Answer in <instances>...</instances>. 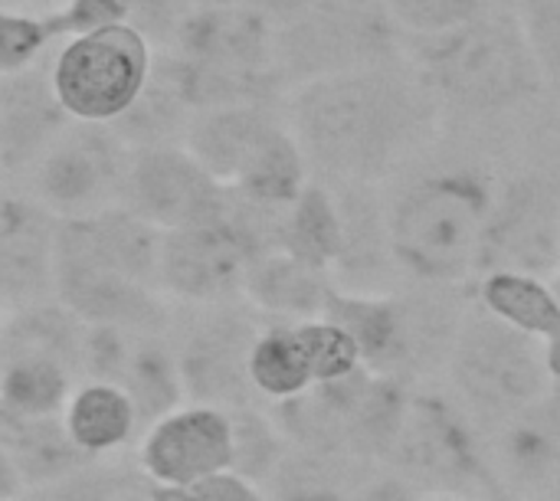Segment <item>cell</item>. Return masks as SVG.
<instances>
[{"instance_id":"cell-48","label":"cell","mask_w":560,"mask_h":501,"mask_svg":"<svg viewBox=\"0 0 560 501\" xmlns=\"http://www.w3.org/2000/svg\"><path fill=\"white\" fill-rule=\"evenodd\" d=\"M505 501H518V499H505Z\"/></svg>"},{"instance_id":"cell-27","label":"cell","mask_w":560,"mask_h":501,"mask_svg":"<svg viewBox=\"0 0 560 501\" xmlns=\"http://www.w3.org/2000/svg\"><path fill=\"white\" fill-rule=\"evenodd\" d=\"M479 305L499 322L538 338L551 341L560 335V302L551 289V279L532 272L495 269L479 282Z\"/></svg>"},{"instance_id":"cell-18","label":"cell","mask_w":560,"mask_h":501,"mask_svg":"<svg viewBox=\"0 0 560 501\" xmlns=\"http://www.w3.org/2000/svg\"><path fill=\"white\" fill-rule=\"evenodd\" d=\"M167 53L220 72L279 75L276 26L246 3H210L187 10L167 43Z\"/></svg>"},{"instance_id":"cell-1","label":"cell","mask_w":560,"mask_h":501,"mask_svg":"<svg viewBox=\"0 0 560 501\" xmlns=\"http://www.w3.org/2000/svg\"><path fill=\"white\" fill-rule=\"evenodd\" d=\"M436 98L400 62L305 82L289 98V128L325 184H374L433 128Z\"/></svg>"},{"instance_id":"cell-23","label":"cell","mask_w":560,"mask_h":501,"mask_svg":"<svg viewBox=\"0 0 560 501\" xmlns=\"http://www.w3.org/2000/svg\"><path fill=\"white\" fill-rule=\"evenodd\" d=\"M331 272H322L282 249L262 253L243 282V302L269 322H308L325 318L328 299L335 292Z\"/></svg>"},{"instance_id":"cell-47","label":"cell","mask_w":560,"mask_h":501,"mask_svg":"<svg viewBox=\"0 0 560 501\" xmlns=\"http://www.w3.org/2000/svg\"><path fill=\"white\" fill-rule=\"evenodd\" d=\"M3 318H7V315H3V308H0V341H3Z\"/></svg>"},{"instance_id":"cell-14","label":"cell","mask_w":560,"mask_h":501,"mask_svg":"<svg viewBox=\"0 0 560 501\" xmlns=\"http://www.w3.org/2000/svg\"><path fill=\"white\" fill-rule=\"evenodd\" d=\"M358 368L361 354L351 335L328 318L266 322L249 354V381L266 407L292 400L315 384L338 381Z\"/></svg>"},{"instance_id":"cell-24","label":"cell","mask_w":560,"mask_h":501,"mask_svg":"<svg viewBox=\"0 0 560 501\" xmlns=\"http://www.w3.org/2000/svg\"><path fill=\"white\" fill-rule=\"evenodd\" d=\"M62 427L75 450L89 459L128 456L141 440L135 404L125 391L102 381H82L75 387L62 410Z\"/></svg>"},{"instance_id":"cell-19","label":"cell","mask_w":560,"mask_h":501,"mask_svg":"<svg viewBox=\"0 0 560 501\" xmlns=\"http://www.w3.org/2000/svg\"><path fill=\"white\" fill-rule=\"evenodd\" d=\"M59 220L30 194L0 184V308L16 312L52 299Z\"/></svg>"},{"instance_id":"cell-32","label":"cell","mask_w":560,"mask_h":501,"mask_svg":"<svg viewBox=\"0 0 560 501\" xmlns=\"http://www.w3.org/2000/svg\"><path fill=\"white\" fill-rule=\"evenodd\" d=\"M404 39H430L469 26L495 10V0H381Z\"/></svg>"},{"instance_id":"cell-25","label":"cell","mask_w":560,"mask_h":501,"mask_svg":"<svg viewBox=\"0 0 560 501\" xmlns=\"http://www.w3.org/2000/svg\"><path fill=\"white\" fill-rule=\"evenodd\" d=\"M348 246V223H345V203L335 194L331 184L312 177L305 190L292 200V207L282 210L279 220V249L331 272L341 266Z\"/></svg>"},{"instance_id":"cell-26","label":"cell","mask_w":560,"mask_h":501,"mask_svg":"<svg viewBox=\"0 0 560 501\" xmlns=\"http://www.w3.org/2000/svg\"><path fill=\"white\" fill-rule=\"evenodd\" d=\"M0 443L10 453L26 489L46 486V482L62 479V476L82 469L85 463H92L69 440L62 417L26 420V417L0 413Z\"/></svg>"},{"instance_id":"cell-22","label":"cell","mask_w":560,"mask_h":501,"mask_svg":"<svg viewBox=\"0 0 560 501\" xmlns=\"http://www.w3.org/2000/svg\"><path fill=\"white\" fill-rule=\"evenodd\" d=\"M282 125L285 118L276 115V105L213 108L190 118L184 148L207 167L213 180L233 190Z\"/></svg>"},{"instance_id":"cell-6","label":"cell","mask_w":560,"mask_h":501,"mask_svg":"<svg viewBox=\"0 0 560 501\" xmlns=\"http://www.w3.org/2000/svg\"><path fill=\"white\" fill-rule=\"evenodd\" d=\"M85 325L56 299L7 312L0 341V413L62 417L82 384Z\"/></svg>"},{"instance_id":"cell-41","label":"cell","mask_w":560,"mask_h":501,"mask_svg":"<svg viewBox=\"0 0 560 501\" xmlns=\"http://www.w3.org/2000/svg\"><path fill=\"white\" fill-rule=\"evenodd\" d=\"M151 501H194L187 489H164V486H151Z\"/></svg>"},{"instance_id":"cell-5","label":"cell","mask_w":560,"mask_h":501,"mask_svg":"<svg viewBox=\"0 0 560 501\" xmlns=\"http://www.w3.org/2000/svg\"><path fill=\"white\" fill-rule=\"evenodd\" d=\"M466 312L459 289L413 286L410 292L374 295L335 289L325 318L351 335L368 371L413 384L450 364Z\"/></svg>"},{"instance_id":"cell-4","label":"cell","mask_w":560,"mask_h":501,"mask_svg":"<svg viewBox=\"0 0 560 501\" xmlns=\"http://www.w3.org/2000/svg\"><path fill=\"white\" fill-rule=\"evenodd\" d=\"M413 72L430 95L469 115H502L545 92L518 16L499 7L482 20L430 39H407Z\"/></svg>"},{"instance_id":"cell-37","label":"cell","mask_w":560,"mask_h":501,"mask_svg":"<svg viewBox=\"0 0 560 501\" xmlns=\"http://www.w3.org/2000/svg\"><path fill=\"white\" fill-rule=\"evenodd\" d=\"M187 492H190L194 501H266L262 489L256 482H249V479H243V476H236L230 469L190 486Z\"/></svg>"},{"instance_id":"cell-20","label":"cell","mask_w":560,"mask_h":501,"mask_svg":"<svg viewBox=\"0 0 560 501\" xmlns=\"http://www.w3.org/2000/svg\"><path fill=\"white\" fill-rule=\"evenodd\" d=\"M560 469V387L495 430L492 473L509 499L548 501Z\"/></svg>"},{"instance_id":"cell-42","label":"cell","mask_w":560,"mask_h":501,"mask_svg":"<svg viewBox=\"0 0 560 501\" xmlns=\"http://www.w3.org/2000/svg\"><path fill=\"white\" fill-rule=\"evenodd\" d=\"M121 501H151V482H144V486H138L135 492H128Z\"/></svg>"},{"instance_id":"cell-3","label":"cell","mask_w":560,"mask_h":501,"mask_svg":"<svg viewBox=\"0 0 560 501\" xmlns=\"http://www.w3.org/2000/svg\"><path fill=\"white\" fill-rule=\"evenodd\" d=\"M495 190L476 164H443L407 180L384 210L394 269L413 286L459 289L482 266Z\"/></svg>"},{"instance_id":"cell-29","label":"cell","mask_w":560,"mask_h":501,"mask_svg":"<svg viewBox=\"0 0 560 501\" xmlns=\"http://www.w3.org/2000/svg\"><path fill=\"white\" fill-rule=\"evenodd\" d=\"M194 112L180 102V95L151 69L148 85L141 89V95L131 102V108L112 121V131L131 148V151H144V148H171V144H184L187 128H190Z\"/></svg>"},{"instance_id":"cell-33","label":"cell","mask_w":560,"mask_h":501,"mask_svg":"<svg viewBox=\"0 0 560 501\" xmlns=\"http://www.w3.org/2000/svg\"><path fill=\"white\" fill-rule=\"evenodd\" d=\"M56 43L49 16L30 13L23 7H0V79L26 72L49 59V46Z\"/></svg>"},{"instance_id":"cell-10","label":"cell","mask_w":560,"mask_h":501,"mask_svg":"<svg viewBox=\"0 0 560 501\" xmlns=\"http://www.w3.org/2000/svg\"><path fill=\"white\" fill-rule=\"evenodd\" d=\"M384 466L427 496L472 499L479 489L502 492L486 446L479 443L476 420L456 397L433 391H413L404 430Z\"/></svg>"},{"instance_id":"cell-9","label":"cell","mask_w":560,"mask_h":501,"mask_svg":"<svg viewBox=\"0 0 560 501\" xmlns=\"http://www.w3.org/2000/svg\"><path fill=\"white\" fill-rule=\"evenodd\" d=\"M259 331L262 318L243 299L217 305L174 302L167 338L187 404L217 410L266 407L249 381V354Z\"/></svg>"},{"instance_id":"cell-30","label":"cell","mask_w":560,"mask_h":501,"mask_svg":"<svg viewBox=\"0 0 560 501\" xmlns=\"http://www.w3.org/2000/svg\"><path fill=\"white\" fill-rule=\"evenodd\" d=\"M144 482L148 479L141 476L135 453H128L112 459H92L62 479L26 489L20 501H121Z\"/></svg>"},{"instance_id":"cell-46","label":"cell","mask_w":560,"mask_h":501,"mask_svg":"<svg viewBox=\"0 0 560 501\" xmlns=\"http://www.w3.org/2000/svg\"><path fill=\"white\" fill-rule=\"evenodd\" d=\"M20 3H26V0H0V7H20Z\"/></svg>"},{"instance_id":"cell-11","label":"cell","mask_w":560,"mask_h":501,"mask_svg":"<svg viewBox=\"0 0 560 501\" xmlns=\"http://www.w3.org/2000/svg\"><path fill=\"white\" fill-rule=\"evenodd\" d=\"M154 56L135 26L118 23L62 43L49 56V82L72 121L112 125L148 85Z\"/></svg>"},{"instance_id":"cell-2","label":"cell","mask_w":560,"mask_h":501,"mask_svg":"<svg viewBox=\"0 0 560 501\" xmlns=\"http://www.w3.org/2000/svg\"><path fill=\"white\" fill-rule=\"evenodd\" d=\"M161 240L125 207L59 220L52 299L82 325L167 331L174 302L161 292Z\"/></svg>"},{"instance_id":"cell-38","label":"cell","mask_w":560,"mask_h":501,"mask_svg":"<svg viewBox=\"0 0 560 501\" xmlns=\"http://www.w3.org/2000/svg\"><path fill=\"white\" fill-rule=\"evenodd\" d=\"M246 7H253L256 13H262L276 30L279 26H285V23H292V20H299L315 0H243Z\"/></svg>"},{"instance_id":"cell-45","label":"cell","mask_w":560,"mask_h":501,"mask_svg":"<svg viewBox=\"0 0 560 501\" xmlns=\"http://www.w3.org/2000/svg\"><path fill=\"white\" fill-rule=\"evenodd\" d=\"M548 501H560V469H558V479H555V489H551Z\"/></svg>"},{"instance_id":"cell-34","label":"cell","mask_w":560,"mask_h":501,"mask_svg":"<svg viewBox=\"0 0 560 501\" xmlns=\"http://www.w3.org/2000/svg\"><path fill=\"white\" fill-rule=\"evenodd\" d=\"M515 16L535 56L545 92L560 102V0H518Z\"/></svg>"},{"instance_id":"cell-17","label":"cell","mask_w":560,"mask_h":501,"mask_svg":"<svg viewBox=\"0 0 560 501\" xmlns=\"http://www.w3.org/2000/svg\"><path fill=\"white\" fill-rule=\"evenodd\" d=\"M135 463L151 486L190 489L233 466L230 410L184 404L158 420L135 446Z\"/></svg>"},{"instance_id":"cell-8","label":"cell","mask_w":560,"mask_h":501,"mask_svg":"<svg viewBox=\"0 0 560 501\" xmlns=\"http://www.w3.org/2000/svg\"><path fill=\"white\" fill-rule=\"evenodd\" d=\"M404 33L381 0H315L276 30V69L285 85L390 66L404 59Z\"/></svg>"},{"instance_id":"cell-16","label":"cell","mask_w":560,"mask_h":501,"mask_svg":"<svg viewBox=\"0 0 560 501\" xmlns=\"http://www.w3.org/2000/svg\"><path fill=\"white\" fill-rule=\"evenodd\" d=\"M560 266V190L541 174H522L495 190L486 230V272L512 269L545 276Z\"/></svg>"},{"instance_id":"cell-7","label":"cell","mask_w":560,"mask_h":501,"mask_svg":"<svg viewBox=\"0 0 560 501\" xmlns=\"http://www.w3.org/2000/svg\"><path fill=\"white\" fill-rule=\"evenodd\" d=\"M446 368L466 413L495 430L555 387L545 341L499 322L482 305L466 312Z\"/></svg>"},{"instance_id":"cell-28","label":"cell","mask_w":560,"mask_h":501,"mask_svg":"<svg viewBox=\"0 0 560 501\" xmlns=\"http://www.w3.org/2000/svg\"><path fill=\"white\" fill-rule=\"evenodd\" d=\"M368 469V463L289 446L272 476L262 482V496L266 501H348Z\"/></svg>"},{"instance_id":"cell-44","label":"cell","mask_w":560,"mask_h":501,"mask_svg":"<svg viewBox=\"0 0 560 501\" xmlns=\"http://www.w3.org/2000/svg\"><path fill=\"white\" fill-rule=\"evenodd\" d=\"M423 501H472V499H463V496H427Z\"/></svg>"},{"instance_id":"cell-21","label":"cell","mask_w":560,"mask_h":501,"mask_svg":"<svg viewBox=\"0 0 560 501\" xmlns=\"http://www.w3.org/2000/svg\"><path fill=\"white\" fill-rule=\"evenodd\" d=\"M72 118L49 82V59L0 79V184H20Z\"/></svg>"},{"instance_id":"cell-35","label":"cell","mask_w":560,"mask_h":501,"mask_svg":"<svg viewBox=\"0 0 560 501\" xmlns=\"http://www.w3.org/2000/svg\"><path fill=\"white\" fill-rule=\"evenodd\" d=\"M46 16H49L56 43H69L75 36H89V33L128 23L131 0H66Z\"/></svg>"},{"instance_id":"cell-39","label":"cell","mask_w":560,"mask_h":501,"mask_svg":"<svg viewBox=\"0 0 560 501\" xmlns=\"http://www.w3.org/2000/svg\"><path fill=\"white\" fill-rule=\"evenodd\" d=\"M23 492H26V486H23L16 466H13L10 453H7L3 443H0V501H20L23 499Z\"/></svg>"},{"instance_id":"cell-31","label":"cell","mask_w":560,"mask_h":501,"mask_svg":"<svg viewBox=\"0 0 560 501\" xmlns=\"http://www.w3.org/2000/svg\"><path fill=\"white\" fill-rule=\"evenodd\" d=\"M230 423H233V466H230V473H236V476H243L262 489V482L272 476V469L285 456L289 443L279 433V427L272 423L266 407L230 410Z\"/></svg>"},{"instance_id":"cell-13","label":"cell","mask_w":560,"mask_h":501,"mask_svg":"<svg viewBox=\"0 0 560 501\" xmlns=\"http://www.w3.org/2000/svg\"><path fill=\"white\" fill-rule=\"evenodd\" d=\"M82 381H102L125 391L138 410L141 436L187 404L167 331L85 325Z\"/></svg>"},{"instance_id":"cell-36","label":"cell","mask_w":560,"mask_h":501,"mask_svg":"<svg viewBox=\"0 0 560 501\" xmlns=\"http://www.w3.org/2000/svg\"><path fill=\"white\" fill-rule=\"evenodd\" d=\"M427 499V492L423 489H417L413 482H407L400 473H394L390 466H371L361 479H358V486H354V492H351V499L348 501H423Z\"/></svg>"},{"instance_id":"cell-12","label":"cell","mask_w":560,"mask_h":501,"mask_svg":"<svg viewBox=\"0 0 560 501\" xmlns=\"http://www.w3.org/2000/svg\"><path fill=\"white\" fill-rule=\"evenodd\" d=\"M128 164L131 148L112 131V125L69 121L13 187L30 194L56 220H79L121 207Z\"/></svg>"},{"instance_id":"cell-43","label":"cell","mask_w":560,"mask_h":501,"mask_svg":"<svg viewBox=\"0 0 560 501\" xmlns=\"http://www.w3.org/2000/svg\"><path fill=\"white\" fill-rule=\"evenodd\" d=\"M177 3H184L187 10H194V7H210V3H243V0H177Z\"/></svg>"},{"instance_id":"cell-40","label":"cell","mask_w":560,"mask_h":501,"mask_svg":"<svg viewBox=\"0 0 560 501\" xmlns=\"http://www.w3.org/2000/svg\"><path fill=\"white\" fill-rule=\"evenodd\" d=\"M545 364H548L551 381L560 387V335L551 338V341H545Z\"/></svg>"},{"instance_id":"cell-15","label":"cell","mask_w":560,"mask_h":501,"mask_svg":"<svg viewBox=\"0 0 560 501\" xmlns=\"http://www.w3.org/2000/svg\"><path fill=\"white\" fill-rule=\"evenodd\" d=\"M121 207L154 230L174 233L217 220L230 207V190L184 144L144 148L131 151Z\"/></svg>"}]
</instances>
